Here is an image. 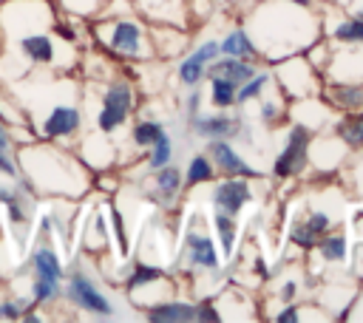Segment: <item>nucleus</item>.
<instances>
[{
	"instance_id": "obj_1",
	"label": "nucleus",
	"mask_w": 363,
	"mask_h": 323,
	"mask_svg": "<svg viewBox=\"0 0 363 323\" xmlns=\"http://www.w3.org/2000/svg\"><path fill=\"white\" fill-rule=\"evenodd\" d=\"M128 110H130V88L116 82V85L108 88L105 102H102V113H99L96 122H99L102 130H113L119 122H125Z\"/></svg>"
},
{
	"instance_id": "obj_2",
	"label": "nucleus",
	"mask_w": 363,
	"mask_h": 323,
	"mask_svg": "<svg viewBox=\"0 0 363 323\" xmlns=\"http://www.w3.org/2000/svg\"><path fill=\"white\" fill-rule=\"evenodd\" d=\"M306 144H309L306 128L295 125V128L289 130L286 150H284V153L278 156V162H275V173H278V176H292L295 170H301V164H303V159H306Z\"/></svg>"
},
{
	"instance_id": "obj_3",
	"label": "nucleus",
	"mask_w": 363,
	"mask_h": 323,
	"mask_svg": "<svg viewBox=\"0 0 363 323\" xmlns=\"http://www.w3.org/2000/svg\"><path fill=\"white\" fill-rule=\"evenodd\" d=\"M68 292H71V298L82 306V309H88V312H96V314H111V303L91 286V280L88 278H82V275H74L71 278V286H68Z\"/></svg>"
},
{
	"instance_id": "obj_4",
	"label": "nucleus",
	"mask_w": 363,
	"mask_h": 323,
	"mask_svg": "<svg viewBox=\"0 0 363 323\" xmlns=\"http://www.w3.org/2000/svg\"><path fill=\"white\" fill-rule=\"evenodd\" d=\"M213 198H216V204L224 210V212H230V215H235L252 196H250V187L244 184V181H238V178H233V181H224V184H218L216 187V193H213Z\"/></svg>"
},
{
	"instance_id": "obj_5",
	"label": "nucleus",
	"mask_w": 363,
	"mask_h": 323,
	"mask_svg": "<svg viewBox=\"0 0 363 323\" xmlns=\"http://www.w3.org/2000/svg\"><path fill=\"white\" fill-rule=\"evenodd\" d=\"M221 48L216 45V42H204L190 60H184V65L179 68V74H182V82L184 85H196L199 79H201V71H204V65L210 62V60H216V54H218Z\"/></svg>"
},
{
	"instance_id": "obj_6",
	"label": "nucleus",
	"mask_w": 363,
	"mask_h": 323,
	"mask_svg": "<svg viewBox=\"0 0 363 323\" xmlns=\"http://www.w3.org/2000/svg\"><path fill=\"white\" fill-rule=\"evenodd\" d=\"M210 153H213V159H216V164H218L221 170H227V173H238V176H252L250 164H244V159H238V153H235L230 144H224V142H213V144H210Z\"/></svg>"
},
{
	"instance_id": "obj_7",
	"label": "nucleus",
	"mask_w": 363,
	"mask_h": 323,
	"mask_svg": "<svg viewBox=\"0 0 363 323\" xmlns=\"http://www.w3.org/2000/svg\"><path fill=\"white\" fill-rule=\"evenodd\" d=\"M74 128H79V113L74 108H54V113L45 122V133L48 136H65Z\"/></svg>"
},
{
	"instance_id": "obj_8",
	"label": "nucleus",
	"mask_w": 363,
	"mask_h": 323,
	"mask_svg": "<svg viewBox=\"0 0 363 323\" xmlns=\"http://www.w3.org/2000/svg\"><path fill=\"white\" fill-rule=\"evenodd\" d=\"M210 74H213V76H221V79H230L233 85H241V82H247V79L252 76V68H250L247 62H238V60L233 57V60L216 62Z\"/></svg>"
},
{
	"instance_id": "obj_9",
	"label": "nucleus",
	"mask_w": 363,
	"mask_h": 323,
	"mask_svg": "<svg viewBox=\"0 0 363 323\" xmlns=\"http://www.w3.org/2000/svg\"><path fill=\"white\" fill-rule=\"evenodd\" d=\"M34 269H37V280H45V283H51L57 289V280H60L62 269H60V261H57V255L51 249H40L34 255Z\"/></svg>"
},
{
	"instance_id": "obj_10",
	"label": "nucleus",
	"mask_w": 363,
	"mask_h": 323,
	"mask_svg": "<svg viewBox=\"0 0 363 323\" xmlns=\"http://www.w3.org/2000/svg\"><path fill=\"white\" fill-rule=\"evenodd\" d=\"M190 261L193 264H201V266H218V258H216V246H213V241L210 238H204V235H190Z\"/></svg>"
},
{
	"instance_id": "obj_11",
	"label": "nucleus",
	"mask_w": 363,
	"mask_h": 323,
	"mask_svg": "<svg viewBox=\"0 0 363 323\" xmlns=\"http://www.w3.org/2000/svg\"><path fill=\"white\" fill-rule=\"evenodd\" d=\"M111 45L122 54H136L139 51V28L133 23H119L111 37Z\"/></svg>"
},
{
	"instance_id": "obj_12",
	"label": "nucleus",
	"mask_w": 363,
	"mask_h": 323,
	"mask_svg": "<svg viewBox=\"0 0 363 323\" xmlns=\"http://www.w3.org/2000/svg\"><path fill=\"white\" fill-rule=\"evenodd\" d=\"M196 130L201 136H230L235 133V122L227 116H210V119H196Z\"/></svg>"
},
{
	"instance_id": "obj_13",
	"label": "nucleus",
	"mask_w": 363,
	"mask_h": 323,
	"mask_svg": "<svg viewBox=\"0 0 363 323\" xmlns=\"http://www.w3.org/2000/svg\"><path fill=\"white\" fill-rule=\"evenodd\" d=\"M150 320H196V306L187 303H167L150 312Z\"/></svg>"
},
{
	"instance_id": "obj_14",
	"label": "nucleus",
	"mask_w": 363,
	"mask_h": 323,
	"mask_svg": "<svg viewBox=\"0 0 363 323\" xmlns=\"http://www.w3.org/2000/svg\"><path fill=\"white\" fill-rule=\"evenodd\" d=\"M20 45H23V51H26L31 60H40V62H48V60H51V40L43 37V34H37V37H23Z\"/></svg>"
},
{
	"instance_id": "obj_15",
	"label": "nucleus",
	"mask_w": 363,
	"mask_h": 323,
	"mask_svg": "<svg viewBox=\"0 0 363 323\" xmlns=\"http://www.w3.org/2000/svg\"><path fill=\"white\" fill-rule=\"evenodd\" d=\"M337 130H340V136H343L346 144H352V147L363 144V113H354V116L343 119Z\"/></svg>"
},
{
	"instance_id": "obj_16",
	"label": "nucleus",
	"mask_w": 363,
	"mask_h": 323,
	"mask_svg": "<svg viewBox=\"0 0 363 323\" xmlns=\"http://www.w3.org/2000/svg\"><path fill=\"white\" fill-rule=\"evenodd\" d=\"M218 48H221V51H227L230 57H250V54H252V45H250V40H247V34H244V31L230 34Z\"/></svg>"
},
{
	"instance_id": "obj_17",
	"label": "nucleus",
	"mask_w": 363,
	"mask_h": 323,
	"mask_svg": "<svg viewBox=\"0 0 363 323\" xmlns=\"http://www.w3.org/2000/svg\"><path fill=\"white\" fill-rule=\"evenodd\" d=\"M233 99H235V85L230 79L213 76V102L221 105V108H227V105H233Z\"/></svg>"
},
{
	"instance_id": "obj_18",
	"label": "nucleus",
	"mask_w": 363,
	"mask_h": 323,
	"mask_svg": "<svg viewBox=\"0 0 363 323\" xmlns=\"http://www.w3.org/2000/svg\"><path fill=\"white\" fill-rule=\"evenodd\" d=\"M156 181H159V193H162V196H173V193L179 190L182 176H179V170H176V167H164V170H159Z\"/></svg>"
},
{
	"instance_id": "obj_19",
	"label": "nucleus",
	"mask_w": 363,
	"mask_h": 323,
	"mask_svg": "<svg viewBox=\"0 0 363 323\" xmlns=\"http://www.w3.org/2000/svg\"><path fill=\"white\" fill-rule=\"evenodd\" d=\"M162 133H164V130H162L156 122H139L136 130H133V139H136V144H153Z\"/></svg>"
},
{
	"instance_id": "obj_20",
	"label": "nucleus",
	"mask_w": 363,
	"mask_h": 323,
	"mask_svg": "<svg viewBox=\"0 0 363 323\" xmlns=\"http://www.w3.org/2000/svg\"><path fill=\"white\" fill-rule=\"evenodd\" d=\"M210 173H213V167H210V162H207L204 156H196V159L190 162V167H187V181H190V184H199V181H207V178H210Z\"/></svg>"
},
{
	"instance_id": "obj_21",
	"label": "nucleus",
	"mask_w": 363,
	"mask_h": 323,
	"mask_svg": "<svg viewBox=\"0 0 363 323\" xmlns=\"http://www.w3.org/2000/svg\"><path fill=\"white\" fill-rule=\"evenodd\" d=\"M335 37L343 42H363V20H349L343 26H337Z\"/></svg>"
},
{
	"instance_id": "obj_22",
	"label": "nucleus",
	"mask_w": 363,
	"mask_h": 323,
	"mask_svg": "<svg viewBox=\"0 0 363 323\" xmlns=\"http://www.w3.org/2000/svg\"><path fill=\"white\" fill-rule=\"evenodd\" d=\"M332 96H335V102H337L340 108H354V105H360V102H363V91H360V88H352V85L337 88Z\"/></svg>"
},
{
	"instance_id": "obj_23",
	"label": "nucleus",
	"mask_w": 363,
	"mask_h": 323,
	"mask_svg": "<svg viewBox=\"0 0 363 323\" xmlns=\"http://www.w3.org/2000/svg\"><path fill=\"white\" fill-rule=\"evenodd\" d=\"M216 230L221 235L224 252H233V221H230V212H218L216 215Z\"/></svg>"
},
{
	"instance_id": "obj_24",
	"label": "nucleus",
	"mask_w": 363,
	"mask_h": 323,
	"mask_svg": "<svg viewBox=\"0 0 363 323\" xmlns=\"http://www.w3.org/2000/svg\"><path fill=\"white\" fill-rule=\"evenodd\" d=\"M320 252H323L326 258L337 261V258L346 255V241H343L340 235H335V238H323V241H320Z\"/></svg>"
},
{
	"instance_id": "obj_25",
	"label": "nucleus",
	"mask_w": 363,
	"mask_h": 323,
	"mask_svg": "<svg viewBox=\"0 0 363 323\" xmlns=\"http://www.w3.org/2000/svg\"><path fill=\"white\" fill-rule=\"evenodd\" d=\"M167 159H170V139L162 133V136L153 142V156H150V164H153V167H162Z\"/></svg>"
},
{
	"instance_id": "obj_26",
	"label": "nucleus",
	"mask_w": 363,
	"mask_h": 323,
	"mask_svg": "<svg viewBox=\"0 0 363 323\" xmlns=\"http://www.w3.org/2000/svg\"><path fill=\"white\" fill-rule=\"evenodd\" d=\"M264 82H267V76H250V79H247V85L238 91V102H247L250 96H255V94L264 88Z\"/></svg>"
},
{
	"instance_id": "obj_27",
	"label": "nucleus",
	"mask_w": 363,
	"mask_h": 323,
	"mask_svg": "<svg viewBox=\"0 0 363 323\" xmlns=\"http://www.w3.org/2000/svg\"><path fill=\"white\" fill-rule=\"evenodd\" d=\"M292 241H295V244H301V246H309V244L315 241V232H312L306 224H301V227H295V230H292Z\"/></svg>"
},
{
	"instance_id": "obj_28",
	"label": "nucleus",
	"mask_w": 363,
	"mask_h": 323,
	"mask_svg": "<svg viewBox=\"0 0 363 323\" xmlns=\"http://www.w3.org/2000/svg\"><path fill=\"white\" fill-rule=\"evenodd\" d=\"M153 278H159V269H147V266H142V269H136V275L128 280V286L133 289V286H139V283H145V280H153Z\"/></svg>"
},
{
	"instance_id": "obj_29",
	"label": "nucleus",
	"mask_w": 363,
	"mask_h": 323,
	"mask_svg": "<svg viewBox=\"0 0 363 323\" xmlns=\"http://www.w3.org/2000/svg\"><path fill=\"white\" fill-rule=\"evenodd\" d=\"M306 227H309V230L318 235V232H323V230L329 227V215H323V212H315V215L306 221Z\"/></svg>"
},
{
	"instance_id": "obj_30",
	"label": "nucleus",
	"mask_w": 363,
	"mask_h": 323,
	"mask_svg": "<svg viewBox=\"0 0 363 323\" xmlns=\"http://www.w3.org/2000/svg\"><path fill=\"white\" fill-rule=\"evenodd\" d=\"M298 320V312H295V306H289V309H284L281 314H278V323H295Z\"/></svg>"
},
{
	"instance_id": "obj_31",
	"label": "nucleus",
	"mask_w": 363,
	"mask_h": 323,
	"mask_svg": "<svg viewBox=\"0 0 363 323\" xmlns=\"http://www.w3.org/2000/svg\"><path fill=\"white\" fill-rule=\"evenodd\" d=\"M9 218H11V221H17V224L23 221V210L17 207V201H9Z\"/></svg>"
},
{
	"instance_id": "obj_32",
	"label": "nucleus",
	"mask_w": 363,
	"mask_h": 323,
	"mask_svg": "<svg viewBox=\"0 0 363 323\" xmlns=\"http://www.w3.org/2000/svg\"><path fill=\"white\" fill-rule=\"evenodd\" d=\"M20 312H17V306L14 303H3L0 306V317H17Z\"/></svg>"
},
{
	"instance_id": "obj_33",
	"label": "nucleus",
	"mask_w": 363,
	"mask_h": 323,
	"mask_svg": "<svg viewBox=\"0 0 363 323\" xmlns=\"http://www.w3.org/2000/svg\"><path fill=\"white\" fill-rule=\"evenodd\" d=\"M0 201H3V204H9V201H17V198H14V193H9V190H3V187H0Z\"/></svg>"
},
{
	"instance_id": "obj_34",
	"label": "nucleus",
	"mask_w": 363,
	"mask_h": 323,
	"mask_svg": "<svg viewBox=\"0 0 363 323\" xmlns=\"http://www.w3.org/2000/svg\"><path fill=\"white\" fill-rule=\"evenodd\" d=\"M60 34H62V40H74V34H71V28H65V26H60Z\"/></svg>"
},
{
	"instance_id": "obj_35",
	"label": "nucleus",
	"mask_w": 363,
	"mask_h": 323,
	"mask_svg": "<svg viewBox=\"0 0 363 323\" xmlns=\"http://www.w3.org/2000/svg\"><path fill=\"white\" fill-rule=\"evenodd\" d=\"M292 295H295V283H286V289H284V298H286V300H289V298H292Z\"/></svg>"
},
{
	"instance_id": "obj_36",
	"label": "nucleus",
	"mask_w": 363,
	"mask_h": 323,
	"mask_svg": "<svg viewBox=\"0 0 363 323\" xmlns=\"http://www.w3.org/2000/svg\"><path fill=\"white\" fill-rule=\"evenodd\" d=\"M272 113H275V108H272V105H267V108H264V119H272Z\"/></svg>"
},
{
	"instance_id": "obj_37",
	"label": "nucleus",
	"mask_w": 363,
	"mask_h": 323,
	"mask_svg": "<svg viewBox=\"0 0 363 323\" xmlns=\"http://www.w3.org/2000/svg\"><path fill=\"white\" fill-rule=\"evenodd\" d=\"M0 153H6V133L0 130Z\"/></svg>"
},
{
	"instance_id": "obj_38",
	"label": "nucleus",
	"mask_w": 363,
	"mask_h": 323,
	"mask_svg": "<svg viewBox=\"0 0 363 323\" xmlns=\"http://www.w3.org/2000/svg\"><path fill=\"white\" fill-rule=\"evenodd\" d=\"M295 3H303V6H306V0H295Z\"/></svg>"
},
{
	"instance_id": "obj_39",
	"label": "nucleus",
	"mask_w": 363,
	"mask_h": 323,
	"mask_svg": "<svg viewBox=\"0 0 363 323\" xmlns=\"http://www.w3.org/2000/svg\"><path fill=\"white\" fill-rule=\"evenodd\" d=\"M357 20H363V11H360V17H357Z\"/></svg>"
}]
</instances>
